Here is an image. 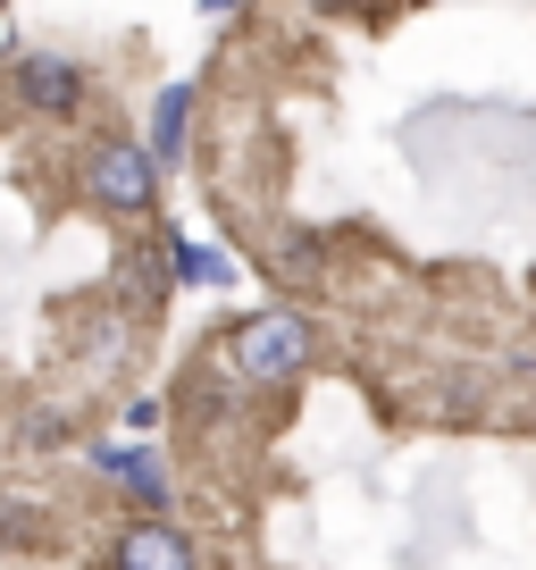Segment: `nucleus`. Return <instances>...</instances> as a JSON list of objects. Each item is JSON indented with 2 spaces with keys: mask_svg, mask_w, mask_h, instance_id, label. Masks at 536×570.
Wrapping results in <instances>:
<instances>
[{
  "mask_svg": "<svg viewBox=\"0 0 536 570\" xmlns=\"http://www.w3.org/2000/svg\"><path fill=\"white\" fill-rule=\"evenodd\" d=\"M310 361V327L294 320V311H260V320L235 327V370L260 377V386H277V377H294Z\"/></svg>",
  "mask_w": 536,
  "mask_h": 570,
  "instance_id": "f257e3e1",
  "label": "nucleus"
},
{
  "mask_svg": "<svg viewBox=\"0 0 536 570\" xmlns=\"http://www.w3.org/2000/svg\"><path fill=\"white\" fill-rule=\"evenodd\" d=\"M85 185H92L101 210H151V194H160V151H143V142H101Z\"/></svg>",
  "mask_w": 536,
  "mask_h": 570,
  "instance_id": "f03ea898",
  "label": "nucleus"
},
{
  "mask_svg": "<svg viewBox=\"0 0 536 570\" xmlns=\"http://www.w3.org/2000/svg\"><path fill=\"white\" fill-rule=\"evenodd\" d=\"M118 570H193V546H185L168 520H135L118 537Z\"/></svg>",
  "mask_w": 536,
  "mask_h": 570,
  "instance_id": "7ed1b4c3",
  "label": "nucleus"
},
{
  "mask_svg": "<svg viewBox=\"0 0 536 570\" xmlns=\"http://www.w3.org/2000/svg\"><path fill=\"white\" fill-rule=\"evenodd\" d=\"M18 92H26V101H34V109H51V118H68V109L85 101V76H76L68 59L34 51V59H26V68H18Z\"/></svg>",
  "mask_w": 536,
  "mask_h": 570,
  "instance_id": "20e7f679",
  "label": "nucleus"
},
{
  "mask_svg": "<svg viewBox=\"0 0 536 570\" xmlns=\"http://www.w3.org/2000/svg\"><path fill=\"white\" fill-rule=\"evenodd\" d=\"M101 470H118V487H135L143 503H160V495H168V479H160V462H151V453H126V445H109V453H101Z\"/></svg>",
  "mask_w": 536,
  "mask_h": 570,
  "instance_id": "39448f33",
  "label": "nucleus"
},
{
  "mask_svg": "<svg viewBox=\"0 0 536 570\" xmlns=\"http://www.w3.org/2000/svg\"><path fill=\"white\" fill-rule=\"evenodd\" d=\"M185 118H193V85H168L160 92V118H151V126H160V142H151L160 160H177V151H185Z\"/></svg>",
  "mask_w": 536,
  "mask_h": 570,
  "instance_id": "423d86ee",
  "label": "nucleus"
},
{
  "mask_svg": "<svg viewBox=\"0 0 536 570\" xmlns=\"http://www.w3.org/2000/svg\"><path fill=\"white\" fill-rule=\"evenodd\" d=\"M177 277L185 285H227L235 268H227V252H210V244H177Z\"/></svg>",
  "mask_w": 536,
  "mask_h": 570,
  "instance_id": "0eeeda50",
  "label": "nucleus"
},
{
  "mask_svg": "<svg viewBox=\"0 0 536 570\" xmlns=\"http://www.w3.org/2000/svg\"><path fill=\"white\" fill-rule=\"evenodd\" d=\"M210 9H227V0H210Z\"/></svg>",
  "mask_w": 536,
  "mask_h": 570,
  "instance_id": "6e6552de",
  "label": "nucleus"
}]
</instances>
